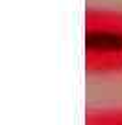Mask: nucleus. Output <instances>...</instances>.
Wrapping results in <instances>:
<instances>
[{"label": "nucleus", "instance_id": "2", "mask_svg": "<svg viewBox=\"0 0 122 125\" xmlns=\"http://www.w3.org/2000/svg\"><path fill=\"white\" fill-rule=\"evenodd\" d=\"M83 125H122V107H100L85 114Z\"/></svg>", "mask_w": 122, "mask_h": 125}, {"label": "nucleus", "instance_id": "1", "mask_svg": "<svg viewBox=\"0 0 122 125\" xmlns=\"http://www.w3.org/2000/svg\"><path fill=\"white\" fill-rule=\"evenodd\" d=\"M85 70L95 75L122 74V13H95L89 17Z\"/></svg>", "mask_w": 122, "mask_h": 125}]
</instances>
